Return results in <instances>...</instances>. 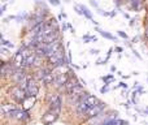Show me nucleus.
<instances>
[{
  "instance_id": "1",
  "label": "nucleus",
  "mask_w": 148,
  "mask_h": 125,
  "mask_svg": "<svg viewBox=\"0 0 148 125\" xmlns=\"http://www.w3.org/2000/svg\"><path fill=\"white\" fill-rule=\"evenodd\" d=\"M48 64L51 68H56V66H61V65H68L70 63L69 57L65 56V48L64 46L59 47L56 51L51 52V54L47 56Z\"/></svg>"
},
{
  "instance_id": "2",
  "label": "nucleus",
  "mask_w": 148,
  "mask_h": 125,
  "mask_svg": "<svg viewBox=\"0 0 148 125\" xmlns=\"http://www.w3.org/2000/svg\"><path fill=\"white\" fill-rule=\"evenodd\" d=\"M8 94H9V97L12 98V99L14 100L16 103H21V104H22L23 100L27 98L26 90L23 89V87L18 86V85H14V86L10 87L9 91H8Z\"/></svg>"
},
{
  "instance_id": "3",
  "label": "nucleus",
  "mask_w": 148,
  "mask_h": 125,
  "mask_svg": "<svg viewBox=\"0 0 148 125\" xmlns=\"http://www.w3.org/2000/svg\"><path fill=\"white\" fill-rule=\"evenodd\" d=\"M39 82L36 81L34 77H30L27 81V84H26V94H27V97H35L39 94Z\"/></svg>"
},
{
  "instance_id": "4",
  "label": "nucleus",
  "mask_w": 148,
  "mask_h": 125,
  "mask_svg": "<svg viewBox=\"0 0 148 125\" xmlns=\"http://www.w3.org/2000/svg\"><path fill=\"white\" fill-rule=\"evenodd\" d=\"M104 110H105V103L99 100L94 107H91L88 111H87L86 115H84V117L86 119H94V117H96L97 115H100L101 112H104Z\"/></svg>"
},
{
  "instance_id": "5",
  "label": "nucleus",
  "mask_w": 148,
  "mask_h": 125,
  "mask_svg": "<svg viewBox=\"0 0 148 125\" xmlns=\"http://www.w3.org/2000/svg\"><path fill=\"white\" fill-rule=\"evenodd\" d=\"M59 116H60V112H57V111H55V110H49L48 108V111L42 116L40 121L43 125H51L59 119Z\"/></svg>"
},
{
  "instance_id": "6",
  "label": "nucleus",
  "mask_w": 148,
  "mask_h": 125,
  "mask_svg": "<svg viewBox=\"0 0 148 125\" xmlns=\"http://www.w3.org/2000/svg\"><path fill=\"white\" fill-rule=\"evenodd\" d=\"M9 119H14V120L17 121H22V123H25V121L30 120V115H29V111L26 110H20V108H16L14 111H13L12 113H9V116H8Z\"/></svg>"
},
{
  "instance_id": "7",
  "label": "nucleus",
  "mask_w": 148,
  "mask_h": 125,
  "mask_svg": "<svg viewBox=\"0 0 148 125\" xmlns=\"http://www.w3.org/2000/svg\"><path fill=\"white\" fill-rule=\"evenodd\" d=\"M79 85H82V84H79V79L77 78L73 74V72H72V74H70V77L68 78V81H66V84H65V86H64V89H62V91H65L68 94V93H70L73 89H75L77 86H79Z\"/></svg>"
},
{
  "instance_id": "8",
  "label": "nucleus",
  "mask_w": 148,
  "mask_h": 125,
  "mask_svg": "<svg viewBox=\"0 0 148 125\" xmlns=\"http://www.w3.org/2000/svg\"><path fill=\"white\" fill-rule=\"evenodd\" d=\"M16 108H17V107H16V104H12V103H3L1 108H0V112H1L3 116L8 117V116H9V113H12Z\"/></svg>"
},
{
  "instance_id": "9",
  "label": "nucleus",
  "mask_w": 148,
  "mask_h": 125,
  "mask_svg": "<svg viewBox=\"0 0 148 125\" xmlns=\"http://www.w3.org/2000/svg\"><path fill=\"white\" fill-rule=\"evenodd\" d=\"M34 104H35V97H27L25 100H23L22 107H23V110L27 111L29 108L34 107Z\"/></svg>"
},
{
  "instance_id": "10",
  "label": "nucleus",
  "mask_w": 148,
  "mask_h": 125,
  "mask_svg": "<svg viewBox=\"0 0 148 125\" xmlns=\"http://www.w3.org/2000/svg\"><path fill=\"white\" fill-rule=\"evenodd\" d=\"M84 102H86V104L90 108L91 107H94L95 104H96L99 100H97V98L95 97V95H91V94H88L87 97H84Z\"/></svg>"
},
{
  "instance_id": "11",
  "label": "nucleus",
  "mask_w": 148,
  "mask_h": 125,
  "mask_svg": "<svg viewBox=\"0 0 148 125\" xmlns=\"http://www.w3.org/2000/svg\"><path fill=\"white\" fill-rule=\"evenodd\" d=\"M79 8H81L82 13H83V16L87 18V20H90V21H94V20H92V13L88 10V8H87V7H84V5H79Z\"/></svg>"
},
{
  "instance_id": "12",
  "label": "nucleus",
  "mask_w": 148,
  "mask_h": 125,
  "mask_svg": "<svg viewBox=\"0 0 148 125\" xmlns=\"http://www.w3.org/2000/svg\"><path fill=\"white\" fill-rule=\"evenodd\" d=\"M96 31H99V33L101 34V35L104 37V38H107V39H110V41H114V39H116L110 33H108V31H105V30H101V29L97 28V26H96Z\"/></svg>"
},
{
  "instance_id": "13",
  "label": "nucleus",
  "mask_w": 148,
  "mask_h": 125,
  "mask_svg": "<svg viewBox=\"0 0 148 125\" xmlns=\"http://www.w3.org/2000/svg\"><path fill=\"white\" fill-rule=\"evenodd\" d=\"M130 5H131V8H133L135 12H138L139 9H140V7H142V1L140 0H130Z\"/></svg>"
},
{
  "instance_id": "14",
  "label": "nucleus",
  "mask_w": 148,
  "mask_h": 125,
  "mask_svg": "<svg viewBox=\"0 0 148 125\" xmlns=\"http://www.w3.org/2000/svg\"><path fill=\"white\" fill-rule=\"evenodd\" d=\"M0 39H1V46L7 47V48H13V47H14V44L10 43V42L7 41V39H4V38H0Z\"/></svg>"
},
{
  "instance_id": "15",
  "label": "nucleus",
  "mask_w": 148,
  "mask_h": 125,
  "mask_svg": "<svg viewBox=\"0 0 148 125\" xmlns=\"http://www.w3.org/2000/svg\"><path fill=\"white\" fill-rule=\"evenodd\" d=\"M83 41H84V43H90L91 41H94V35H88V34H86V35H83Z\"/></svg>"
},
{
  "instance_id": "16",
  "label": "nucleus",
  "mask_w": 148,
  "mask_h": 125,
  "mask_svg": "<svg viewBox=\"0 0 148 125\" xmlns=\"http://www.w3.org/2000/svg\"><path fill=\"white\" fill-rule=\"evenodd\" d=\"M117 33H118V35H120V37H121V38H123V39H125V41H127V39H129L127 34H126V33H125V31H122V30H118V31H117Z\"/></svg>"
},
{
  "instance_id": "17",
  "label": "nucleus",
  "mask_w": 148,
  "mask_h": 125,
  "mask_svg": "<svg viewBox=\"0 0 148 125\" xmlns=\"http://www.w3.org/2000/svg\"><path fill=\"white\" fill-rule=\"evenodd\" d=\"M108 91H109V85L104 84V86L100 89V93H101V94H105V93H108Z\"/></svg>"
},
{
  "instance_id": "18",
  "label": "nucleus",
  "mask_w": 148,
  "mask_h": 125,
  "mask_svg": "<svg viewBox=\"0 0 148 125\" xmlns=\"http://www.w3.org/2000/svg\"><path fill=\"white\" fill-rule=\"evenodd\" d=\"M49 4H52L53 7H57V5H60V0H48Z\"/></svg>"
},
{
  "instance_id": "19",
  "label": "nucleus",
  "mask_w": 148,
  "mask_h": 125,
  "mask_svg": "<svg viewBox=\"0 0 148 125\" xmlns=\"http://www.w3.org/2000/svg\"><path fill=\"white\" fill-rule=\"evenodd\" d=\"M74 10H75V13H77V15H79V16H83V13H82V10H81V8H79V5H77V7H74Z\"/></svg>"
},
{
  "instance_id": "20",
  "label": "nucleus",
  "mask_w": 148,
  "mask_h": 125,
  "mask_svg": "<svg viewBox=\"0 0 148 125\" xmlns=\"http://www.w3.org/2000/svg\"><path fill=\"white\" fill-rule=\"evenodd\" d=\"M90 4L92 5V7H95L96 9H99V4H97V1L96 0H90Z\"/></svg>"
},
{
  "instance_id": "21",
  "label": "nucleus",
  "mask_w": 148,
  "mask_h": 125,
  "mask_svg": "<svg viewBox=\"0 0 148 125\" xmlns=\"http://www.w3.org/2000/svg\"><path fill=\"white\" fill-rule=\"evenodd\" d=\"M5 9H7V4H3L1 8H0V15H3L5 12Z\"/></svg>"
},
{
  "instance_id": "22",
  "label": "nucleus",
  "mask_w": 148,
  "mask_h": 125,
  "mask_svg": "<svg viewBox=\"0 0 148 125\" xmlns=\"http://www.w3.org/2000/svg\"><path fill=\"white\" fill-rule=\"evenodd\" d=\"M68 28H69V26H68V23L64 22V23H62V26H61V30H62V31H66Z\"/></svg>"
},
{
  "instance_id": "23",
  "label": "nucleus",
  "mask_w": 148,
  "mask_h": 125,
  "mask_svg": "<svg viewBox=\"0 0 148 125\" xmlns=\"http://www.w3.org/2000/svg\"><path fill=\"white\" fill-rule=\"evenodd\" d=\"M90 54H91V55H99V50H91V51H90Z\"/></svg>"
},
{
  "instance_id": "24",
  "label": "nucleus",
  "mask_w": 148,
  "mask_h": 125,
  "mask_svg": "<svg viewBox=\"0 0 148 125\" xmlns=\"http://www.w3.org/2000/svg\"><path fill=\"white\" fill-rule=\"evenodd\" d=\"M118 87H126V89H127V85H126V84H123V82H121V84L118 85Z\"/></svg>"
},
{
  "instance_id": "25",
  "label": "nucleus",
  "mask_w": 148,
  "mask_h": 125,
  "mask_svg": "<svg viewBox=\"0 0 148 125\" xmlns=\"http://www.w3.org/2000/svg\"><path fill=\"white\" fill-rule=\"evenodd\" d=\"M130 25H131V26L135 25V18H131V20H130Z\"/></svg>"
},
{
  "instance_id": "26",
  "label": "nucleus",
  "mask_w": 148,
  "mask_h": 125,
  "mask_svg": "<svg viewBox=\"0 0 148 125\" xmlns=\"http://www.w3.org/2000/svg\"><path fill=\"white\" fill-rule=\"evenodd\" d=\"M123 107H125L126 110H129V108H130V104H129V102H126L125 104H123Z\"/></svg>"
},
{
  "instance_id": "27",
  "label": "nucleus",
  "mask_w": 148,
  "mask_h": 125,
  "mask_svg": "<svg viewBox=\"0 0 148 125\" xmlns=\"http://www.w3.org/2000/svg\"><path fill=\"white\" fill-rule=\"evenodd\" d=\"M116 51H117V52H122V48H121V47H116Z\"/></svg>"
},
{
  "instance_id": "28",
  "label": "nucleus",
  "mask_w": 148,
  "mask_h": 125,
  "mask_svg": "<svg viewBox=\"0 0 148 125\" xmlns=\"http://www.w3.org/2000/svg\"><path fill=\"white\" fill-rule=\"evenodd\" d=\"M114 16H116V12H114V10H113V12H110V17H114Z\"/></svg>"
},
{
  "instance_id": "29",
  "label": "nucleus",
  "mask_w": 148,
  "mask_h": 125,
  "mask_svg": "<svg viewBox=\"0 0 148 125\" xmlns=\"http://www.w3.org/2000/svg\"><path fill=\"white\" fill-rule=\"evenodd\" d=\"M146 37H147V38H148V25L146 26Z\"/></svg>"
},
{
  "instance_id": "30",
  "label": "nucleus",
  "mask_w": 148,
  "mask_h": 125,
  "mask_svg": "<svg viewBox=\"0 0 148 125\" xmlns=\"http://www.w3.org/2000/svg\"><path fill=\"white\" fill-rule=\"evenodd\" d=\"M144 111H146V116H148V106L146 107V110H144Z\"/></svg>"
}]
</instances>
